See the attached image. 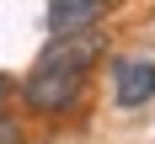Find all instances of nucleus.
Returning <instances> with one entry per match:
<instances>
[{
	"mask_svg": "<svg viewBox=\"0 0 155 144\" xmlns=\"http://www.w3.org/2000/svg\"><path fill=\"white\" fill-rule=\"evenodd\" d=\"M107 59V32L91 27V32H70V37H54L43 48V59L32 64L16 96H21V107L38 112V117H64V112L80 107V96L91 85V69Z\"/></svg>",
	"mask_w": 155,
	"mask_h": 144,
	"instance_id": "obj_1",
	"label": "nucleus"
},
{
	"mask_svg": "<svg viewBox=\"0 0 155 144\" xmlns=\"http://www.w3.org/2000/svg\"><path fill=\"white\" fill-rule=\"evenodd\" d=\"M107 85L118 112H144L155 101V53L134 48V53H107Z\"/></svg>",
	"mask_w": 155,
	"mask_h": 144,
	"instance_id": "obj_2",
	"label": "nucleus"
},
{
	"mask_svg": "<svg viewBox=\"0 0 155 144\" xmlns=\"http://www.w3.org/2000/svg\"><path fill=\"white\" fill-rule=\"evenodd\" d=\"M11 96H16V75H5V69H0V107H5Z\"/></svg>",
	"mask_w": 155,
	"mask_h": 144,
	"instance_id": "obj_5",
	"label": "nucleus"
},
{
	"mask_svg": "<svg viewBox=\"0 0 155 144\" xmlns=\"http://www.w3.org/2000/svg\"><path fill=\"white\" fill-rule=\"evenodd\" d=\"M112 11V0H48V32L70 37V32H91L102 27Z\"/></svg>",
	"mask_w": 155,
	"mask_h": 144,
	"instance_id": "obj_3",
	"label": "nucleus"
},
{
	"mask_svg": "<svg viewBox=\"0 0 155 144\" xmlns=\"http://www.w3.org/2000/svg\"><path fill=\"white\" fill-rule=\"evenodd\" d=\"M0 144H27V133H21V123L11 117V107H0Z\"/></svg>",
	"mask_w": 155,
	"mask_h": 144,
	"instance_id": "obj_4",
	"label": "nucleus"
}]
</instances>
